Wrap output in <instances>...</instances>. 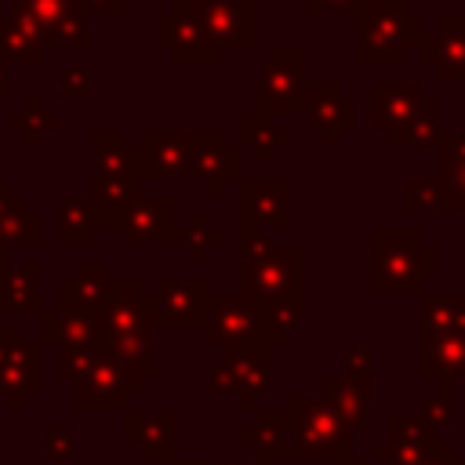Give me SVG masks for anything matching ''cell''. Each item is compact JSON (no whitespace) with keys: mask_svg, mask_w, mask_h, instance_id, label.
Instances as JSON below:
<instances>
[{"mask_svg":"<svg viewBox=\"0 0 465 465\" xmlns=\"http://www.w3.org/2000/svg\"><path fill=\"white\" fill-rule=\"evenodd\" d=\"M40 450H44L47 461H69L76 454V432L69 425H47L44 440H40Z\"/></svg>","mask_w":465,"mask_h":465,"instance_id":"obj_45","label":"cell"},{"mask_svg":"<svg viewBox=\"0 0 465 465\" xmlns=\"http://www.w3.org/2000/svg\"><path fill=\"white\" fill-rule=\"evenodd\" d=\"M91 156H94V174L98 178H116V174H134V145L120 127H91L87 134Z\"/></svg>","mask_w":465,"mask_h":465,"instance_id":"obj_28","label":"cell"},{"mask_svg":"<svg viewBox=\"0 0 465 465\" xmlns=\"http://www.w3.org/2000/svg\"><path fill=\"white\" fill-rule=\"evenodd\" d=\"M371 360H374L371 349L352 341V345L341 349V374L345 378H371Z\"/></svg>","mask_w":465,"mask_h":465,"instance_id":"obj_47","label":"cell"},{"mask_svg":"<svg viewBox=\"0 0 465 465\" xmlns=\"http://www.w3.org/2000/svg\"><path fill=\"white\" fill-rule=\"evenodd\" d=\"M203 341L211 349H280L258 305L243 294H211Z\"/></svg>","mask_w":465,"mask_h":465,"instance_id":"obj_8","label":"cell"},{"mask_svg":"<svg viewBox=\"0 0 465 465\" xmlns=\"http://www.w3.org/2000/svg\"><path fill=\"white\" fill-rule=\"evenodd\" d=\"M91 47V29H87V11L80 15H69L62 22L51 25L47 40H44V51H87Z\"/></svg>","mask_w":465,"mask_h":465,"instance_id":"obj_40","label":"cell"},{"mask_svg":"<svg viewBox=\"0 0 465 465\" xmlns=\"http://www.w3.org/2000/svg\"><path fill=\"white\" fill-rule=\"evenodd\" d=\"M436 276H440V247L425 243L418 229L371 232V291L374 294H418L421 283Z\"/></svg>","mask_w":465,"mask_h":465,"instance_id":"obj_2","label":"cell"},{"mask_svg":"<svg viewBox=\"0 0 465 465\" xmlns=\"http://www.w3.org/2000/svg\"><path fill=\"white\" fill-rule=\"evenodd\" d=\"M102 352H105V349H58V352H54V374L65 378V381H80V378L94 367V360H98Z\"/></svg>","mask_w":465,"mask_h":465,"instance_id":"obj_43","label":"cell"},{"mask_svg":"<svg viewBox=\"0 0 465 465\" xmlns=\"http://www.w3.org/2000/svg\"><path fill=\"white\" fill-rule=\"evenodd\" d=\"M189 145L185 178L203 182L211 200H218L229 182H240V145H229L222 127H189Z\"/></svg>","mask_w":465,"mask_h":465,"instance_id":"obj_10","label":"cell"},{"mask_svg":"<svg viewBox=\"0 0 465 465\" xmlns=\"http://www.w3.org/2000/svg\"><path fill=\"white\" fill-rule=\"evenodd\" d=\"M0 243L7 251L11 247H40L44 243V218L18 193H11V200L0 207Z\"/></svg>","mask_w":465,"mask_h":465,"instance_id":"obj_31","label":"cell"},{"mask_svg":"<svg viewBox=\"0 0 465 465\" xmlns=\"http://www.w3.org/2000/svg\"><path fill=\"white\" fill-rule=\"evenodd\" d=\"M356 65H400L421 44L425 25L421 15L407 7V0H367L356 15Z\"/></svg>","mask_w":465,"mask_h":465,"instance_id":"obj_3","label":"cell"},{"mask_svg":"<svg viewBox=\"0 0 465 465\" xmlns=\"http://www.w3.org/2000/svg\"><path fill=\"white\" fill-rule=\"evenodd\" d=\"M465 171V131L443 127L436 138V178Z\"/></svg>","mask_w":465,"mask_h":465,"instance_id":"obj_41","label":"cell"},{"mask_svg":"<svg viewBox=\"0 0 465 465\" xmlns=\"http://www.w3.org/2000/svg\"><path fill=\"white\" fill-rule=\"evenodd\" d=\"M7 131H15L29 149H36L51 131H58V116L51 109H44V98L40 94H25L22 98V109L7 116Z\"/></svg>","mask_w":465,"mask_h":465,"instance_id":"obj_37","label":"cell"},{"mask_svg":"<svg viewBox=\"0 0 465 465\" xmlns=\"http://www.w3.org/2000/svg\"><path fill=\"white\" fill-rule=\"evenodd\" d=\"M142 196V182L134 174H116V178H98L91 174L87 182V214L91 229H120L131 203Z\"/></svg>","mask_w":465,"mask_h":465,"instance_id":"obj_21","label":"cell"},{"mask_svg":"<svg viewBox=\"0 0 465 465\" xmlns=\"http://www.w3.org/2000/svg\"><path fill=\"white\" fill-rule=\"evenodd\" d=\"M105 352L116 360V367H120L127 378H134V381H142V385L160 374L156 356H153V331L105 338Z\"/></svg>","mask_w":465,"mask_h":465,"instance_id":"obj_29","label":"cell"},{"mask_svg":"<svg viewBox=\"0 0 465 465\" xmlns=\"http://www.w3.org/2000/svg\"><path fill=\"white\" fill-rule=\"evenodd\" d=\"M124 443L134 447L145 461H171L174 458V414L124 411Z\"/></svg>","mask_w":465,"mask_h":465,"instance_id":"obj_24","label":"cell"},{"mask_svg":"<svg viewBox=\"0 0 465 465\" xmlns=\"http://www.w3.org/2000/svg\"><path fill=\"white\" fill-rule=\"evenodd\" d=\"M236 247H240V254H243V262H247V258L269 254L276 243H272V232H269V229H262V225H254V222H247V218H236Z\"/></svg>","mask_w":465,"mask_h":465,"instance_id":"obj_44","label":"cell"},{"mask_svg":"<svg viewBox=\"0 0 465 465\" xmlns=\"http://www.w3.org/2000/svg\"><path fill=\"white\" fill-rule=\"evenodd\" d=\"M207 465H240V461H229V458H218V461H207Z\"/></svg>","mask_w":465,"mask_h":465,"instance_id":"obj_54","label":"cell"},{"mask_svg":"<svg viewBox=\"0 0 465 465\" xmlns=\"http://www.w3.org/2000/svg\"><path fill=\"white\" fill-rule=\"evenodd\" d=\"M225 243V232L222 229H214L211 222H207V211H189V225H185V247H189V262L193 265H203L207 262V254L214 251V247H222Z\"/></svg>","mask_w":465,"mask_h":465,"instance_id":"obj_39","label":"cell"},{"mask_svg":"<svg viewBox=\"0 0 465 465\" xmlns=\"http://www.w3.org/2000/svg\"><path fill=\"white\" fill-rule=\"evenodd\" d=\"M338 418L349 425V429H360L367 425V411H371V378H323V396Z\"/></svg>","mask_w":465,"mask_h":465,"instance_id":"obj_30","label":"cell"},{"mask_svg":"<svg viewBox=\"0 0 465 465\" xmlns=\"http://www.w3.org/2000/svg\"><path fill=\"white\" fill-rule=\"evenodd\" d=\"M236 142L247 145L258 163H272L280 156V149L291 145V131L280 127L276 116H269L262 109H251V113L236 116Z\"/></svg>","mask_w":465,"mask_h":465,"instance_id":"obj_26","label":"cell"},{"mask_svg":"<svg viewBox=\"0 0 465 465\" xmlns=\"http://www.w3.org/2000/svg\"><path fill=\"white\" fill-rule=\"evenodd\" d=\"M156 331H203L211 309V287L200 276H160L149 291Z\"/></svg>","mask_w":465,"mask_h":465,"instance_id":"obj_9","label":"cell"},{"mask_svg":"<svg viewBox=\"0 0 465 465\" xmlns=\"http://www.w3.org/2000/svg\"><path fill=\"white\" fill-rule=\"evenodd\" d=\"M440 131H443V124H440V98L425 94L421 105L414 109V116L403 127H396L392 134H385V142L392 149H418V145H436Z\"/></svg>","mask_w":465,"mask_h":465,"instance_id":"obj_33","label":"cell"},{"mask_svg":"<svg viewBox=\"0 0 465 465\" xmlns=\"http://www.w3.org/2000/svg\"><path fill=\"white\" fill-rule=\"evenodd\" d=\"M200 11H203V0H171V7L156 15V47L167 51L174 65H222L225 62V54L211 44Z\"/></svg>","mask_w":465,"mask_h":465,"instance_id":"obj_6","label":"cell"},{"mask_svg":"<svg viewBox=\"0 0 465 465\" xmlns=\"http://www.w3.org/2000/svg\"><path fill=\"white\" fill-rule=\"evenodd\" d=\"M403 211L407 214H432V211H440L436 178H407L403 182Z\"/></svg>","mask_w":465,"mask_h":465,"instance_id":"obj_42","label":"cell"},{"mask_svg":"<svg viewBox=\"0 0 465 465\" xmlns=\"http://www.w3.org/2000/svg\"><path fill=\"white\" fill-rule=\"evenodd\" d=\"M367 0H305L309 15H323V11H338V15H356Z\"/></svg>","mask_w":465,"mask_h":465,"instance_id":"obj_48","label":"cell"},{"mask_svg":"<svg viewBox=\"0 0 465 465\" xmlns=\"http://www.w3.org/2000/svg\"><path fill=\"white\" fill-rule=\"evenodd\" d=\"M40 276H44L40 262L7 265V272L0 276V312H11V316L40 312Z\"/></svg>","mask_w":465,"mask_h":465,"instance_id":"obj_27","label":"cell"},{"mask_svg":"<svg viewBox=\"0 0 465 465\" xmlns=\"http://www.w3.org/2000/svg\"><path fill=\"white\" fill-rule=\"evenodd\" d=\"M0 58L7 65L22 62V65H40L44 62V44L40 36L11 11H0Z\"/></svg>","mask_w":465,"mask_h":465,"instance_id":"obj_34","label":"cell"},{"mask_svg":"<svg viewBox=\"0 0 465 465\" xmlns=\"http://www.w3.org/2000/svg\"><path fill=\"white\" fill-rule=\"evenodd\" d=\"M124 247H178L185 243V229L174 225V196H138L120 225Z\"/></svg>","mask_w":465,"mask_h":465,"instance_id":"obj_14","label":"cell"},{"mask_svg":"<svg viewBox=\"0 0 465 465\" xmlns=\"http://www.w3.org/2000/svg\"><path fill=\"white\" fill-rule=\"evenodd\" d=\"M305 283H309V251L302 243L272 247L262 258L236 265V294L258 305L276 345H287L305 316Z\"/></svg>","mask_w":465,"mask_h":465,"instance_id":"obj_1","label":"cell"},{"mask_svg":"<svg viewBox=\"0 0 465 465\" xmlns=\"http://www.w3.org/2000/svg\"><path fill=\"white\" fill-rule=\"evenodd\" d=\"M94 236L87 200L84 196H62L54 207V240L58 247H87Z\"/></svg>","mask_w":465,"mask_h":465,"instance_id":"obj_38","label":"cell"},{"mask_svg":"<svg viewBox=\"0 0 465 465\" xmlns=\"http://www.w3.org/2000/svg\"><path fill=\"white\" fill-rule=\"evenodd\" d=\"M203 29L225 51H251L258 44V0H203Z\"/></svg>","mask_w":465,"mask_h":465,"instance_id":"obj_16","label":"cell"},{"mask_svg":"<svg viewBox=\"0 0 465 465\" xmlns=\"http://www.w3.org/2000/svg\"><path fill=\"white\" fill-rule=\"evenodd\" d=\"M40 389H44V352H40V345L22 341L0 367V396H4L7 411L18 414V411H25V403L33 396H40Z\"/></svg>","mask_w":465,"mask_h":465,"instance_id":"obj_22","label":"cell"},{"mask_svg":"<svg viewBox=\"0 0 465 465\" xmlns=\"http://www.w3.org/2000/svg\"><path fill=\"white\" fill-rule=\"evenodd\" d=\"M102 338H120V334H142V331H156L153 323V309H149V294L142 291V283L134 276H113V291L105 309L94 316Z\"/></svg>","mask_w":465,"mask_h":465,"instance_id":"obj_17","label":"cell"},{"mask_svg":"<svg viewBox=\"0 0 465 465\" xmlns=\"http://www.w3.org/2000/svg\"><path fill=\"white\" fill-rule=\"evenodd\" d=\"M25 341V331L22 327H0V367L7 363V356Z\"/></svg>","mask_w":465,"mask_h":465,"instance_id":"obj_49","label":"cell"},{"mask_svg":"<svg viewBox=\"0 0 465 465\" xmlns=\"http://www.w3.org/2000/svg\"><path fill=\"white\" fill-rule=\"evenodd\" d=\"M91 11H102V15H124L127 11V0H84Z\"/></svg>","mask_w":465,"mask_h":465,"instance_id":"obj_50","label":"cell"},{"mask_svg":"<svg viewBox=\"0 0 465 465\" xmlns=\"http://www.w3.org/2000/svg\"><path fill=\"white\" fill-rule=\"evenodd\" d=\"M138 392H142V381L127 378L116 367V360L109 352H102L94 360V367L80 381H73V407L80 414H109V411H124L127 400Z\"/></svg>","mask_w":465,"mask_h":465,"instance_id":"obj_11","label":"cell"},{"mask_svg":"<svg viewBox=\"0 0 465 465\" xmlns=\"http://www.w3.org/2000/svg\"><path fill=\"white\" fill-rule=\"evenodd\" d=\"M276 349H222V360L207 367V392L211 396H236L243 414H254L262 396L272 389Z\"/></svg>","mask_w":465,"mask_h":465,"instance_id":"obj_4","label":"cell"},{"mask_svg":"<svg viewBox=\"0 0 465 465\" xmlns=\"http://www.w3.org/2000/svg\"><path fill=\"white\" fill-rule=\"evenodd\" d=\"M80 11H91V7L84 0H11V15H18L40 36V44L47 40L54 22H62L69 15H80Z\"/></svg>","mask_w":465,"mask_h":465,"instance_id":"obj_35","label":"cell"},{"mask_svg":"<svg viewBox=\"0 0 465 465\" xmlns=\"http://www.w3.org/2000/svg\"><path fill=\"white\" fill-rule=\"evenodd\" d=\"M302 116L320 134V142L327 149H334L341 142V134H349L356 127V98L345 94L338 80H309Z\"/></svg>","mask_w":465,"mask_h":465,"instance_id":"obj_13","label":"cell"},{"mask_svg":"<svg viewBox=\"0 0 465 465\" xmlns=\"http://www.w3.org/2000/svg\"><path fill=\"white\" fill-rule=\"evenodd\" d=\"M421 80H374L371 84V127L392 134L421 105Z\"/></svg>","mask_w":465,"mask_h":465,"instance_id":"obj_23","label":"cell"},{"mask_svg":"<svg viewBox=\"0 0 465 465\" xmlns=\"http://www.w3.org/2000/svg\"><path fill=\"white\" fill-rule=\"evenodd\" d=\"M189 131L178 127H142L134 145V178L156 182V178H185L189 171Z\"/></svg>","mask_w":465,"mask_h":465,"instance_id":"obj_12","label":"cell"},{"mask_svg":"<svg viewBox=\"0 0 465 465\" xmlns=\"http://www.w3.org/2000/svg\"><path fill=\"white\" fill-rule=\"evenodd\" d=\"M421 374L425 378H454V374H465V331L421 338Z\"/></svg>","mask_w":465,"mask_h":465,"instance_id":"obj_32","label":"cell"},{"mask_svg":"<svg viewBox=\"0 0 465 465\" xmlns=\"http://www.w3.org/2000/svg\"><path fill=\"white\" fill-rule=\"evenodd\" d=\"M418 327H421V338L465 331V294H454V298H421Z\"/></svg>","mask_w":465,"mask_h":465,"instance_id":"obj_36","label":"cell"},{"mask_svg":"<svg viewBox=\"0 0 465 465\" xmlns=\"http://www.w3.org/2000/svg\"><path fill=\"white\" fill-rule=\"evenodd\" d=\"M113 276L102 262H76L69 276L54 283V309L58 312H76V316H98L109 302Z\"/></svg>","mask_w":465,"mask_h":465,"instance_id":"obj_19","label":"cell"},{"mask_svg":"<svg viewBox=\"0 0 465 465\" xmlns=\"http://www.w3.org/2000/svg\"><path fill=\"white\" fill-rule=\"evenodd\" d=\"M421 65H432L440 80L465 84V11H440L436 29H425L414 47Z\"/></svg>","mask_w":465,"mask_h":465,"instance_id":"obj_15","label":"cell"},{"mask_svg":"<svg viewBox=\"0 0 465 465\" xmlns=\"http://www.w3.org/2000/svg\"><path fill=\"white\" fill-rule=\"evenodd\" d=\"M287 418L294 425V458L320 461V458H352V429L338 418L327 400L291 396Z\"/></svg>","mask_w":465,"mask_h":465,"instance_id":"obj_5","label":"cell"},{"mask_svg":"<svg viewBox=\"0 0 465 465\" xmlns=\"http://www.w3.org/2000/svg\"><path fill=\"white\" fill-rule=\"evenodd\" d=\"M40 345L47 349H105V338L94 323V316L40 309Z\"/></svg>","mask_w":465,"mask_h":465,"instance_id":"obj_25","label":"cell"},{"mask_svg":"<svg viewBox=\"0 0 465 465\" xmlns=\"http://www.w3.org/2000/svg\"><path fill=\"white\" fill-rule=\"evenodd\" d=\"M305 84H309V51L276 47L258 73L254 109L269 116H298L305 109Z\"/></svg>","mask_w":465,"mask_h":465,"instance_id":"obj_7","label":"cell"},{"mask_svg":"<svg viewBox=\"0 0 465 465\" xmlns=\"http://www.w3.org/2000/svg\"><path fill=\"white\" fill-rule=\"evenodd\" d=\"M0 247H4V243H0Z\"/></svg>","mask_w":465,"mask_h":465,"instance_id":"obj_56","label":"cell"},{"mask_svg":"<svg viewBox=\"0 0 465 465\" xmlns=\"http://www.w3.org/2000/svg\"><path fill=\"white\" fill-rule=\"evenodd\" d=\"M7 254H11V251H7V247H0V276H4V272H7V265H11V258H7Z\"/></svg>","mask_w":465,"mask_h":465,"instance_id":"obj_52","label":"cell"},{"mask_svg":"<svg viewBox=\"0 0 465 465\" xmlns=\"http://www.w3.org/2000/svg\"><path fill=\"white\" fill-rule=\"evenodd\" d=\"M7 69H11V65L0 58V98H7V94H11V80H7Z\"/></svg>","mask_w":465,"mask_h":465,"instance_id":"obj_51","label":"cell"},{"mask_svg":"<svg viewBox=\"0 0 465 465\" xmlns=\"http://www.w3.org/2000/svg\"><path fill=\"white\" fill-rule=\"evenodd\" d=\"M58 91H62V98H91V65L87 62H69V65H62V73H58Z\"/></svg>","mask_w":465,"mask_h":465,"instance_id":"obj_46","label":"cell"},{"mask_svg":"<svg viewBox=\"0 0 465 465\" xmlns=\"http://www.w3.org/2000/svg\"><path fill=\"white\" fill-rule=\"evenodd\" d=\"M236 440L254 450V465H280L294 458V425L287 411H254V421L240 425Z\"/></svg>","mask_w":465,"mask_h":465,"instance_id":"obj_20","label":"cell"},{"mask_svg":"<svg viewBox=\"0 0 465 465\" xmlns=\"http://www.w3.org/2000/svg\"><path fill=\"white\" fill-rule=\"evenodd\" d=\"M291 182L287 178H240L236 189V218H247L269 232L291 229Z\"/></svg>","mask_w":465,"mask_h":465,"instance_id":"obj_18","label":"cell"},{"mask_svg":"<svg viewBox=\"0 0 465 465\" xmlns=\"http://www.w3.org/2000/svg\"><path fill=\"white\" fill-rule=\"evenodd\" d=\"M174 465H207V461H196V458H182V461H174Z\"/></svg>","mask_w":465,"mask_h":465,"instance_id":"obj_53","label":"cell"},{"mask_svg":"<svg viewBox=\"0 0 465 465\" xmlns=\"http://www.w3.org/2000/svg\"><path fill=\"white\" fill-rule=\"evenodd\" d=\"M341 465H367V461H352V458H349V461H341Z\"/></svg>","mask_w":465,"mask_h":465,"instance_id":"obj_55","label":"cell"}]
</instances>
